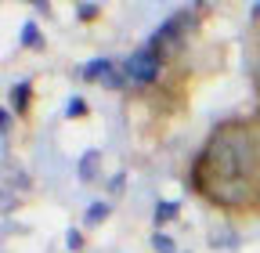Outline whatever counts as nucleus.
I'll use <instances>...</instances> for the list:
<instances>
[{
  "label": "nucleus",
  "instance_id": "obj_1",
  "mask_svg": "<svg viewBox=\"0 0 260 253\" xmlns=\"http://www.w3.org/2000/svg\"><path fill=\"white\" fill-rule=\"evenodd\" d=\"M155 73H159V54L152 47H141L126 61V80H134V83H148V80H155Z\"/></svg>",
  "mask_w": 260,
  "mask_h": 253
},
{
  "label": "nucleus",
  "instance_id": "obj_2",
  "mask_svg": "<svg viewBox=\"0 0 260 253\" xmlns=\"http://www.w3.org/2000/svg\"><path fill=\"white\" fill-rule=\"evenodd\" d=\"M102 73H112V66H109V58H94V61H87L80 76H83V80H98Z\"/></svg>",
  "mask_w": 260,
  "mask_h": 253
},
{
  "label": "nucleus",
  "instance_id": "obj_3",
  "mask_svg": "<svg viewBox=\"0 0 260 253\" xmlns=\"http://www.w3.org/2000/svg\"><path fill=\"white\" fill-rule=\"evenodd\" d=\"M94 167H98V152H87V155H83V163H80V177L90 181V177H94Z\"/></svg>",
  "mask_w": 260,
  "mask_h": 253
},
{
  "label": "nucleus",
  "instance_id": "obj_4",
  "mask_svg": "<svg viewBox=\"0 0 260 253\" xmlns=\"http://www.w3.org/2000/svg\"><path fill=\"white\" fill-rule=\"evenodd\" d=\"M22 44L25 47H40V33H37V25H32V22L22 25Z\"/></svg>",
  "mask_w": 260,
  "mask_h": 253
},
{
  "label": "nucleus",
  "instance_id": "obj_5",
  "mask_svg": "<svg viewBox=\"0 0 260 253\" xmlns=\"http://www.w3.org/2000/svg\"><path fill=\"white\" fill-rule=\"evenodd\" d=\"M105 217H109V206H105V203H94V206L87 210V225H102Z\"/></svg>",
  "mask_w": 260,
  "mask_h": 253
},
{
  "label": "nucleus",
  "instance_id": "obj_6",
  "mask_svg": "<svg viewBox=\"0 0 260 253\" xmlns=\"http://www.w3.org/2000/svg\"><path fill=\"white\" fill-rule=\"evenodd\" d=\"M174 213H177V203H159V206H155V225L174 220Z\"/></svg>",
  "mask_w": 260,
  "mask_h": 253
},
{
  "label": "nucleus",
  "instance_id": "obj_7",
  "mask_svg": "<svg viewBox=\"0 0 260 253\" xmlns=\"http://www.w3.org/2000/svg\"><path fill=\"white\" fill-rule=\"evenodd\" d=\"M25 98H29V83H18V87L11 90V105H18V109H25Z\"/></svg>",
  "mask_w": 260,
  "mask_h": 253
},
{
  "label": "nucleus",
  "instance_id": "obj_8",
  "mask_svg": "<svg viewBox=\"0 0 260 253\" xmlns=\"http://www.w3.org/2000/svg\"><path fill=\"white\" fill-rule=\"evenodd\" d=\"M83 109H87V105H83V98H73L69 105H65V116H83Z\"/></svg>",
  "mask_w": 260,
  "mask_h": 253
},
{
  "label": "nucleus",
  "instance_id": "obj_9",
  "mask_svg": "<svg viewBox=\"0 0 260 253\" xmlns=\"http://www.w3.org/2000/svg\"><path fill=\"white\" fill-rule=\"evenodd\" d=\"M152 246H155L159 253H170V249H174V242H170L167 235H155V239H152Z\"/></svg>",
  "mask_w": 260,
  "mask_h": 253
},
{
  "label": "nucleus",
  "instance_id": "obj_10",
  "mask_svg": "<svg viewBox=\"0 0 260 253\" xmlns=\"http://www.w3.org/2000/svg\"><path fill=\"white\" fill-rule=\"evenodd\" d=\"M76 15H80L83 22H90V18L98 15V8H94V4H80V8H76Z\"/></svg>",
  "mask_w": 260,
  "mask_h": 253
},
{
  "label": "nucleus",
  "instance_id": "obj_11",
  "mask_svg": "<svg viewBox=\"0 0 260 253\" xmlns=\"http://www.w3.org/2000/svg\"><path fill=\"white\" fill-rule=\"evenodd\" d=\"M65 242H69V249H80V246H83V235H80V232L73 228L69 235H65Z\"/></svg>",
  "mask_w": 260,
  "mask_h": 253
},
{
  "label": "nucleus",
  "instance_id": "obj_12",
  "mask_svg": "<svg viewBox=\"0 0 260 253\" xmlns=\"http://www.w3.org/2000/svg\"><path fill=\"white\" fill-rule=\"evenodd\" d=\"M105 83H109V87H123V76H116V73H109V76H105Z\"/></svg>",
  "mask_w": 260,
  "mask_h": 253
}]
</instances>
